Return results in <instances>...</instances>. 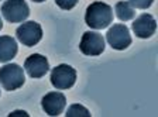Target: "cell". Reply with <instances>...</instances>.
I'll return each instance as SVG.
<instances>
[{
	"instance_id": "cell-16",
	"label": "cell",
	"mask_w": 158,
	"mask_h": 117,
	"mask_svg": "<svg viewBox=\"0 0 158 117\" xmlns=\"http://www.w3.org/2000/svg\"><path fill=\"white\" fill-rule=\"evenodd\" d=\"M9 116H10V117H14V116H26V117H27V116H28V114H27L26 111H21V110H16V111H13V113H10Z\"/></svg>"
},
{
	"instance_id": "cell-9",
	"label": "cell",
	"mask_w": 158,
	"mask_h": 117,
	"mask_svg": "<svg viewBox=\"0 0 158 117\" xmlns=\"http://www.w3.org/2000/svg\"><path fill=\"white\" fill-rule=\"evenodd\" d=\"M41 106L48 116H59L66 106V98L61 92H49L41 99Z\"/></svg>"
},
{
	"instance_id": "cell-14",
	"label": "cell",
	"mask_w": 158,
	"mask_h": 117,
	"mask_svg": "<svg viewBox=\"0 0 158 117\" xmlns=\"http://www.w3.org/2000/svg\"><path fill=\"white\" fill-rule=\"evenodd\" d=\"M154 0H128V3L131 4V7L134 9H140V10H145L152 4Z\"/></svg>"
},
{
	"instance_id": "cell-1",
	"label": "cell",
	"mask_w": 158,
	"mask_h": 117,
	"mask_svg": "<svg viewBox=\"0 0 158 117\" xmlns=\"http://www.w3.org/2000/svg\"><path fill=\"white\" fill-rule=\"evenodd\" d=\"M85 23L93 30L107 28L113 23V9L107 3L93 2L86 7Z\"/></svg>"
},
{
	"instance_id": "cell-18",
	"label": "cell",
	"mask_w": 158,
	"mask_h": 117,
	"mask_svg": "<svg viewBox=\"0 0 158 117\" xmlns=\"http://www.w3.org/2000/svg\"><path fill=\"white\" fill-rule=\"evenodd\" d=\"M3 28V21H2V17H0V30Z\"/></svg>"
},
{
	"instance_id": "cell-5",
	"label": "cell",
	"mask_w": 158,
	"mask_h": 117,
	"mask_svg": "<svg viewBox=\"0 0 158 117\" xmlns=\"http://www.w3.org/2000/svg\"><path fill=\"white\" fill-rule=\"evenodd\" d=\"M106 40L113 49L123 51L131 44V36L126 24H113L106 33Z\"/></svg>"
},
{
	"instance_id": "cell-10",
	"label": "cell",
	"mask_w": 158,
	"mask_h": 117,
	"mask_svg": "<svg viewBox=\"0 0 158 117\" xmlns=\"http://www.w3.org/2000/svg\"><path fill=\"white\" fill-rule=\"evenodd\" d=\"M131 28L138 38H150L157 30V21L151 14L143 13L133 21Z\"/></svg>"
},
{
	"instance_id": "cell-17",
	"label": "cell",
	"mask_w": 158,
	"mask_h": 117,
	"mask_svg": "<svg viewBox=\"0 0 158 117\" xmlns=\"http://www.w3.org/2000/svg\"><path fill=\"white\" fill-rule=\"evenodd\" d=\"M33 2H35V3H43V2H45V0H33Z\"/></svg>"
},
{
	"instance_id": "cell-4",
	"label": "cell",
	"mask_w": 158,
	"mask_h": 117,
	"mask_svg": "<svg viewBox=\"0 0 158 117\" xmlns=\"http://www.w3.org/2000/svg\"><path fill=\"white\" fill-rule=\"evenodd\" d=\"M2 16L9 23H23L30 16V7L26 0H6L2 6Z\"/></svg>"
},
{
	"instance_id": "cell-13",
	"label": "cell",
	"mask_w": 158,
	"mask_h": 117,
	"mask_svg": "<svg viewBox=\"0 0 158 117\" xmlns=\"http://www.w3.org/2000/svg\"><path fill=\"white\" fill-rule=\"evenodd\" d=\"M90 111L82 104H72L66 110V117H90Z\"/></svg>"
},
{
	"instance_id": "cell-3",
	"label": "cell",
	"mask_w": 158,
	"mask_h": 117,
	"mask_svg": "<svg viewBox=\"0 0 158 117\" xmlns=\"http://www.w3.org/2000/svg\"><path fill=\"white\" fill-rule=\"evenodd\" d=\"M49 81L54 88L58 90L71 89L76 82V71L68 64H61L51 71Z\"/></svg>"
},
{
	"instance_id": "cell-6",
	"label": "cell",
	"mask_w": 158,
	"mask_h": 117,
	"mask_svg": "<svg viewBox=\"0 0 158 117\" xmlns=\"http://www.w3.org/2000/svg\"><path fill=\"white\" fill-rule=\"evenodd\" d=\"M16 37L23 45L34 47L43 38V28L37 21H26L16 30Z\"/></svg>"
},
{
	"instance_id": "cell-12",
	"label": "cell",
	"mask_w": 158,
	"mask_h": 117,
	"mask_svg": "<svg viewBox=\"0 0 158 117\" xmlns=\"http://www.w3.org/2000/svg\"><path fill=\"white\" fill-rule=\"evenodd\" d=\"M114 11L120 21H128V20H133L135 17L134 7H131V4L128 2H117L114 7Z\"/></svg>"
},
{
	"instance_id": "cell-7",
	"label": "cell",
	"mask_w": 158,
	"mask_h": 117,
	"mask_svg": "<svg viewBox=\"0 0 158 117\" xmlns=\"http://www.w3.org/2000/svg\"><path fill=\"white\" fill-rule=\"evenodd\" d=\"M79 49L88 56H98L105 51V38L96 31H86L79 42Z\"/></svg>"
},
{
	"instance_id": "cell-15",
	"label": "cell",
	"mask_w": 158,
	"mask_h": 117,
	"mask_svg": "<svg viewBox=\"0 0 158 117\" xmlns=\"http://www.w3.org/2000/svg\"><path fill=\"white\" fill-rule=\"evenodd\" d=\"M79 0H55V3L58 7H61L62 10H71L78 4Z\"/></svg>"
},
{
	"instance_id": "cell-11",
	"label": "cell",
	"mask_w": 158,
	"mask_h": 117,
	"mask_svg": "<svg viewBox=\"0 0 158 117\" xmlns=\"http://www.w3.org/2000/svg\"><path fill=\"white\" fill-rule=\"evenodd\" d=\"M17 54V42L10 36H0V62L13 59Z\"/></svg>"
},
{
	"instance_id": "cell-2",
	"label": "cell",
	"mask_w": 158,
	"mask_h": 117,
	"mask_svg": "<svg viewBox=\"0 0 158 117\" xmlns=\"http://www.w3.org/2000/svg\"><path fill=\"white\" fill-rule=\"evenodd\" d=\"M26 82L24 69L17 64H7L0 68V85L6 90L20 89Z\"/></svg>"
},
{
	"instance_id": "cell-8",
	"label": "cell",
	"mask_w": 158,
	"mask_h": 117,
	"mask_svg": "<svg viewBox=\"0 0 158 117\" xmlns=\"http://www.w3.org/2000/svg\"><path fill=\"white\" fill-rule=\"evenodd\" d=\"M24 71L28 73L30 78H43L49 71L48 59L41 54H31L24 62Z\"/></svg>"
}]
</instances>
